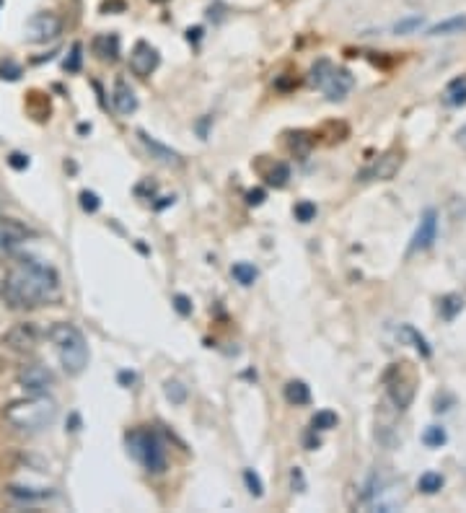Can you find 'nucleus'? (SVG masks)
I'll return each instance as SVG.
<instances>
[{
	"instance_id": "1",
	"label": "nucleus",
	"mask_w": 466,
	"mask_h": 513,
	"mask_svg": "<svg viewBox=\"0 0 466 513\" xmlns=\"http://www.w3.org/2000/svg\"><path fill=\"white\" fill-rule=\"evenodd\" d=\"M0 296L13 308H37L60 296V277L55 267L39 259H16L3 275Z\"/></svg>"
},
{
	"instance_id": "2",
	"label": "nucleus",
	"mask_w": 466,
	"mask_h": 513,
	"mask_svg": "<svg viewBox=\"0 0 466 513\" xmlns=\"http://www.w3.org/2000/svg\"><path fill=\"white\" fill-rule=\"evenodd\" d=\"M57 402L52 399L50 394H29L21 397V399H13L6 405L3 410V417L6 423L13 425L16 431H24V433H39L44 428H50L55 420H57Z\"/></svg>"
},
{
	"instance_id": "3",
	"label": "nucleus",
	"mask_w": 466,
	"mask_h": 513,
	"mask_svg": "<svg viewBox=\"0 0 466 513\" xmlns=\"http://www.w3.org/2000/svg\"><path fill=\"white\" fill-rule=\"evenodd\" d=\"M47 337L50 342L57 350V358L65 374L68 376H80L89 365V345H86V337L75 324L70 322H60V324H52L47 329Z\"/></svg>"
},
{
	"instance_id": "4",
	"label": "nucleus",
	"mask_w": 466,
	"mask_h": 513,
	"mask_svg": "<svg viewBox=\"0 0 466 513\" xmlns=\"http://www.w3.org/2000/svg\"><path fill=\"white\" fill-rule=\"evenodd\" d=\"M127 449L148 472L161 474L166 469V449H163V441L159 438L156 431L140 428V431L127 433Z\"/></svg>"
},
{
	"instance_id": "5",
	"label": "nucleus",
	"mask_w": 466,
	"mask_h": 513,
	"mask_svg": "<svg viewBox=\"0 0 466 513\" xmlns=\"http://www.w3.org/2000/svg\"><path fill=\"white\" fill-rule=\"evenodd\" d=\"M311 83L324 91V96H327L329 101H337L355 86V78L350 76L348 70L334 68L329 60H321V62H316L314 70H311Z\"/></svg>"
},
{
	"instance_id": "6",
	"label": "nucleus",
	"mask_w": 466,
	"mask_h": 513,
	"mask_svg": "<svg viewBox=\"0 0 466 513\" xmlns=\"http://www.w3.org/2000/svg\"><path fill=\"white\" fill-rule=\"evenodd\" d=\"M384 381H386V392L391 405L397 407L399 412H404L412 405V399H415V379L402 365H391L386 371V376H384Z\"/></svg>"
},
{
	"instance_id": "7",
	"label": "nucleus",
	"mask_w": 466,
	"mask_h": 513,
	"mask_svg": "<svg viewBox=\"0 0 466 513\" xmlns=\"http://www.w3.org/2000/svg\"><path fill=\"white\" fill-rule=\"evenodd\" d=\"M24 34L29 42H37V44H47V42H55L62 34V21L60 16L50 13V10H42V13H34L26 26H24Z\"/></svg>"
},
{
	"instance_id": "8",
	"label": "nucleus",
	"mask_w": 466,
	"mask_h": 513,
	"mask_svg": "<svg viewBox=\"0 0 466 513\" xmlns=\"http://www.w3.org/2000/svg\"><path fill=\"white\" fill-rule=\"evenodd\" d=\"M31 236H34V231L26 223H21L16 218H0V259H8Z\"/></svg>"
},
{
	"instance_id": "9",
	"label": "nucleus",
	"mask_w": 466,
	"mask_h": 513,
	"mask_svg": "<svg viewBox=\"0 0 466 513\" xmlns=\"http://www.w3.org/2000/svg\"><path fill=\"white\" fill-rule=\"evenodd\" d=\"M19 386L29 394H47L55 386V374L47 365L29 363L19 371Z\"/></svg>"
},
{
	"instance_id": "10",
	"label": "nucleus",
	"mask_w": 466,
	"mask_h": 513,
	"mask_svg": "<svg viewBox=\"0 0 466 513\" xmlns=\"http://www.w3.org/2000/svg\"><path fill=\"white\" fill-rule=\"evenodd\" d=\"M399 166H402V156L399 153H384L378 156L370 166H366L360 171V182H388L397 177Z\"/></svg>"
},
{
	"instance_id": "11",
	"label": "nucleus",
	"mask_w": 466,
	"mask_h": 513,
	"mask_svg": "<svg viewBox=\"0 0 466 513\" xmlns=\"http://www.w3.org/2000/svg\"><path fill=\"white\" fill-rule=\"evenodd\" d=\"M159 50L156 47H150L148 42H138L135 44V50H132V55H129V70L135 73V76H140V78H148L153 70L159 68Z\"/></svg>"
},
{
	"instance_id": "12",
	"label": "nucleus",
	"mask_w": 466,
	"mask_h": 513,
	"mask_svg": "<svg viewBox=\"0 0 466 513\" xmlns=\"http://www.w3.org/2000/svg\"><path fill=\"white\" fill-rule=\"evenodd\" d=\"M436 236H438V213L433 207H427L425 213H422V218H420V226H417L415 236H412L409 252H425V249H430Z\"/></svg>"
},
{
	"instance_id": "13",
	"label": "nucleus",
	"mask_w": 466,
	"mask_h": 513,
	"mask_svg": "<svg viewBox=\"0 0 466 513\" xmlns=\"http://www.w3.org/2000/svg\"><path fill=\"white\" fill-rule=\"evenodd\" d=\"M39 327L37 324H19V327H13L8 335L3 337V342L10 347V350H16V353H29V350H34L37 347V342H39Z\"/></svg>"
},
{
	"instance_id": "14",
	"label": "nucleus",
	"mask_w": 466,
	"mask_h": 513,
	"mask_svg": "<svg viewBox=\"0 0 466 513\" xmlns=\"http://www.w3.org/2000/svg\"><path fill=\"white\" fill-rule=\"evenodd\" d=\"M138 138H140V143L145 146V150L150 153V158H156L159 164H166V166H179V164H181V156H179L177 150L166 148L163 143H159L156 138H150L145 130H140Z\"/></svg>"
},
{
	"instance_id": "15",
	"label": "nucleus",
	"mask_w": 466,
	"mask_h": 513,
	"mask_svg": "<svg viewBox=\"0 0 466 513\" xmlns=\"http://www.w3.org/2000/svg\"><path fill=\"white\" fill-rule=\"evenodd\" d=\"M111 101H114V109H117L119 114H132V112L138 109V96H135V91L129 89L125 80H117V83H114Z\"/></svg>"
},
{
	"instance_id": "16",
	"label": "nucleus",
	"mask_w": 466,
	"mask_h": 513,
	"mask_svg": "<svg viewBox=\"0 0 466 513\" xmlns=\"http://www.w3.org/2000/svg\"><path fill=\"white\" fill-rule=\"evenodd\" d=\"M454 34H466V16L464 13L438 21V24H433V26L427 29V37H454Z\"/></svg>"
},
{
	"instance_id": "17",
	"label": "nucleus",
	"mask_w": 466,
	"mask_h": 513,
	"mask_svg": "<svg viewBox=\"0 0 466 513\" xmlns=\"http://www.w3.org/2000/svg\"><path fill=\"white\" fill-rule=\"evenodd\" d=\"M93 52H96L101 60L114 62V60L119 58V37L117 34H99V37L93 40Z\"/></svg>"
},
{
	"instance_id": "18",
	"label": "nucleus",
	"mask_w": 466,
	"mask_h": 513,
	"mask_svg": "<svg viewBox=\"0 0 466 513\" xmlns=\"http://www.w3.org/2000/svg\"><path fill=\"white\" fill-rule=\"evenodd\" d=\"M443 104H446V107H464L466 104V76L448 83V89L443 91Z\"/></svg>"
},
{
	"instance_id": "19",
	"label": "nucleus",
	"mask_w": 466,
	"mask_h": 513,
	"mask_svg": "<svg viewBox=\"0 0 466 513\" xmlns=\"http://www.w3.org/2000/svg\"><path fill=\"white\" fill-rule=\"evenodd\" d=\"M285 399H288L290 405L303 407L311 402V389H308L303 381H288V384H285Z\"/></svg>"
},
{
	"instance_id": "20",
	"label": "nucleus",
	"mask_w": 466,
	"mask_h": 513,
	"mask_svg": "<svg viewBox=\"0 0 466 513\" xmlns=\"http://www.w3.org/2000/svg\"><path fill=\"white\" fill-rule=\"evenodd\" d=\"M425 26V16L422 13H412V16H404L394 24V34H417V31Z\"/></svg>"
},
{
	"instance_id": "21",
	"label": "nucleus",
	"mask_w": 466,
	"mask_h": 513,
	"mask_svg": "<svg viewBox=\"0 0 466 513\" xmlns=\"http://www.w3.org/2000/svg\"><path fill=\"white\" fill-rule=\"evenodd\" d=\"M231 275L236 277V283H241V286H251L259 277V272L251 262H236V265L231 267Z\"/></svg>"
},
{
	"instance_id": "22",
	"label": "nucleus",
	"mask_w": 466,
	"mask_h": 513,
	"mask_svg": "<svg viewBox=\"0 0 466 513\" xmlns=\"http://www.w3.org/2000/svg\"><path fill=\"white\" fill-rule=\"evenodd\" d=\"M443 485H446V480H443V474L440 472H425L422 477H420L417 487H420V493L436 495V493H440V487H443Z\"/></svg>"
},
{
	"instance_id": "23",
	"label": "nucleus",
	"mask_w": 466,
	"mask_h": 513,
	"mask_svg": "<svg viewBox=\"0 0 466 513\" xmlns=\"http://www.w3.org/2000/svg\"><path fill=\"white\" fill-rule=\"evenodd\" d=\"M446 441H448V433L446 428H440V425H430V428H425V433H422V444L427 449H440Z\"/></svg>"
},
{
	"instance_id": "24",
	"label": "nucleus",
	"mask_w": 466,
	"mask_h": 513,
	"mask_svg": "<svg viewBox=\"0 0 466 513\" xmlns=\"http://www.w3.org/2000/svg\"><path fill=\"white\" fill-rule=\"evenodd\" d=\"M464 308V298L456 296V293H451V296H446L443 301H440V316L446 319V322H451V319H456V314Z\"/></svg>"
},
{
	"instance_id": "25",
	"label": "nucleus",
	"mask_w": 466,
	"mask_h": 513,
	"mask_svg": "<svg viewBox=\"0 0 466 513\" xmlns=\"http://www.w3.org/2000/svg\"><path fill=\"white\" fill-rule=\"evenodd\" d=\"M402 335L407 337L409 342H412V345H415L417 350H420V353H422L425 358L433 356V350H430V345H427V340H425L422 335H420V332H417V329H415L412 324H404V327H402Z\"/></svg>"
},
{
	"instance_id": "26",
	"label": "nucleus",
	"mask_w": 466,
	"mask_h": 513,
	"mask_svg": "<svg viewBox=\"0 0 466 513\" xmlns=\"http://www.w3.org/2000/svg\"><path fill=\"white\" fill-rule=\"evenodd\" d=\"M339 417L334 412H329V410H321V412L314 415V420H311V431H332V428H337Z\"/></svg>"
},
{
	"instance_id": "27",
	"label": "nucleus",
	"mask_w": 466,
	"mask_h": 513,
	"mask_svg": "<svg viewBox=\"0 0 466 513\" xmlns=\"http://www.w3.org/2000/svg\"><path fill=\"white\" fill-rule=\"evenodd\" d=\"M163 392H166V397H169L174 405H181V402L187 399V386L181 384V381H166V384H163Z\"/></svg>"
},
{
	"instance_id": "28",
	"label": "nucleus",
	"mask_w": 466,
	"mask_h": 513,
	"mask_svg": "<svg viewBox=\"0 0 466 513\" xmlns=\"http://www.w3.org/2000/svg\"><path fill=\"white\" fill-rule=\"evenodd\" d=\"M288 179H290V168L285 166V164H275V168L269 171L267 182L272 184V187H285V184H288Z\"/></svg>"
},
{
	"instance_id": "29",
	"label": "nucleus",
	"mask_w": 466,
	"mask_h": 513,
	"mask_svg": "<svg viewBox=\"0 0 466 513\" xmlns=\"http://www.w3.org/2000/svg\"><path fill=\"white\" fill-rule=\"evenodd\" d=\"M244 482H247L249 493L254 495V498H262V493H265V485H262V480H259V474L254 472V469H244Z\"/></svg>"
},
{
	"instance_id": "30",
	"label": "nucleus",
	"mask_w": 466,
	"mask_h": 513,
	"mask_svg": "<svg viewBox=\"0 0 466 513\" xmlns=\"http://www.w3.org/2000/svg\"><path fill=\"white\" fill-rule=\"evenodd\" d=\"M8 493L13 495V498H19V501H42V498L50 495V493H44V490H42V493H34V487H19V485H13Z\"/></svg>"
},
{
	"instance_id": "31",
	"label": "nucleus",
	"mask_w": 466,
	"mask_h": 513,
	"mask_svg": "<svg viewBox=\"0 0 466 513\" xmlns=\"http://www.w3.org/2000/svg\"><path fill=\"white\" fill-rule=\"evenodd\" d=\"M296 218L301 220V223L314 220V218H316V205H314V202H308V200L298 202V205H296Z\"/></svg>"
},
{
	"instance_id": "32",
	"label": "nucleus",
	"mask_w": 466,
	"mask_h": 513,
	"mask_svg": "<svg viewBox=\"0 0 466 513\" xmlns=\"http://www.w3.org/2000/svg\"><path fill=\"white\" fill-rule=\"evenodd\" d=\"M80 207H83L86 213H96V210L101 207L99 195H96V192H89V189H83V192H80Z\"/></svg>"
},
{
	"instance_id": "33",
	"label": "nucleus",
	"mask_w": 466,
	"mask_h": 513,
	"mask_svg": "<svg viewBox=\"0 0 466 513\" xmlns=\"http://www.w3.org/2000/svg\"><path fill=\"white\" fill-rule=\"evenodd\" d=\"M80 60H83V55H80V44H73V50H70L68 60H65V70H68V73H78Z\"/></svg>"
},
{
	"instance_id": "34",
	"label": "nucleus",
	"mask_w": 466,
	"mask_h": 513,
	"mask_svg": "<svg viewBox=\"0 0 466 513\" xmlns=\"http://www.w3.org/2000/svg\"><path fill=\"white\" fill-rule=\"evenodd\" d=\"M290 485H293L296 493H306V477H303V472H301L298 467L290 469Z\"/></svg>"
},
{
	"instance_id": "35",
	"label": "nucleus",
	"mask_w": 466,
	"mask_h": 513,
	"mask_svg": "<svg viewBox=\"0 0 466 513\" xmlns=\"http://www.w3.org/2000/svg\"><path fill=\"white\" fill-rule=\"evenodd\" d=\"M0 76L8 80H16L21 76V68L16 65V62H10V60H6V62H0Z\"/></svg>"
},
{
	"instance_id": "36",
	"label": "nucleus",
	"mask_w": 466,
	"mask_h": 513,
	"mask_svg": "<svg viewBox=\"0 0 466 513\" xmlns=\"http://www.w3.org/2000/svg\"><path fill=\"white\" fill-rule=\"evenodd\" d=\"M174 308H177L181 316H189L192 314V304H189L187 296H174Z\"/></svg>"
},
{
	"instance_id": "37",
	"label": "nucleus",
	"mask_w": 466,
	"mask_h": 513,
	"mask_svg": "<svg viewBox=\"0 0 466 513\" xmlns=\"http://www.w3.org/2000/svg\"><path fill=\"white\" fill-rule=\"evenodd\" d=\"M303 138H306L303 132H298V135H293V150H298V153H306L308 146H311V140H306V143H303Z\"/></svg>"
},
{
	"instance_id": "38",
	"label": "nucleus",
	"mask_w": 466,
	"mask_h": 513,
	"mask_svg": "<svg viewBox=\"0 0 466 513\" xmlns=\"http://www.w3.org/2000/svg\"><path fill=\"white\" fill-rule=\"evenodd\" d=\"M265 198H267V195H265V189H251V192L247 195V202L249 205H262Z\"/></svg>"
},
{
	"instance_id": "39",
	"label": "nucleus",
	"mask_w": 466,
	"mask_h": 513,
	"mask_svg": "<svg viewBox=\"0 0 466 513\" xmlns=\"http://www.w3.org/2000/svg\"><path fill=\"white\" fill-rule=\"evenodd\" d=\"M8 164H10V166H13V168H19V171H21V168H26V166H29V158H26V156H21V153H10Z\"/></svg>"
},
{
	"instance_id": "40",
	"label": "nucleus",
	"mask_w": 466,
	"mask_h": 513,
	"mask_svg": "<svg viewBox=\"0 0 466 513\" xmlns=\"http://www.w3.org/2000/svg\"><path fill=\"white\" fill-rule=\"evenodd\" d=\"M456 143L461 146V148H466V125L456 132Z\"/></svg>"
},
{
	"instance_id": "41",
	"label": "nucleus",
	"mask_w": 466,
	"mask_h": 513,
	"mask_svg": "<svg viewBox=\"0 0 466 513\" xmlns=\"http://www.w3.org/2000/svg\"><path fill=\"white\" fill-rule=\"evenodd\" d=\"M119 381H122V384H132V381H135V374H127V371H122V374H119Z\"/></svg>"
},
{
	"instance_id": "42",
	"label": "nucleus",
	"mask_w": 466,
	"mask_h": 513,
	"mask_svg": "<svg viewBox=\"0 0 466 513\" xmlns=\"http://www.w3.org/2000/svg\"><path fill=\"white\" fill-rule=\"evenodd\" d=\"M199 34H202V29H189V31H187V40H189V42H192V40L197 42V40H199Z\"/></svg>"
},
{
	"instance_id": "43",
	"label": "nucleus",
	"mask_w": 466,
	"mask_h": 513,
	"mask_svg": "<svg viewBox=\"0 0 466 513\" xmlns=\"http://www.w3.org/2000/svg\"><path fill=\"white\" fill-rule=\"evenodd\" d=\"M3 200H6V198H3V195H0V210H3Z\"/></svg>"
},
{
	"instance_id": "44",
	"label": "nucleus",
	"mask_w": 466,
	"mask_h": 513,
	"mask_svg": "<svg viewBox=\"0 0 466 513\" xmlns=\"http://www.w3.org/2000/svg\"><path fill=\"white\" fill-rule=\"evenodd\" d=\"M156 3H163V0H156Z\"/></svg>"
}]
</instances>
